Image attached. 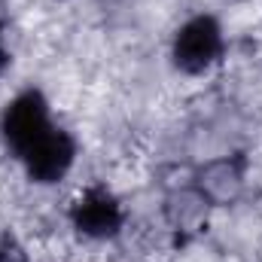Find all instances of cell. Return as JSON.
Returning a JSON list of instances; mask_svg holds the SVG:
<instances>
[{
    "label": "cell",
    "mask_w": 262,
    "mask_h": 262,
    "mask_svg": "<svg viewBox=\"0 0 262 262\" xmlns=\"http://www.w3.org/2000/svg\"><path fill=\"white\" fill-rule=\"evenodd\" d=\"M52 128L49 122V107L40 92H21L3 113V137L12 146V152L21 159L46 131Z\"/></svg>",
    "instance_id": "1"
},
{
    "label": "cell",
    "mask_w": 262,
    "mask_h": 262,
    "mask_svg": "<svg viewBox=\"0 0 262 262\" xmlns=\"http://www.w3.org/2000/svg\"><path fill=\"white\" fill-rule=\"evenodd\" d=\"M223 52V31L216 18L195 15L174 37V64L186 73H201L213 64Z\"/></svg>",
    "instance_id": "2"
},
{
    "label": "cell",
    "mask_w": 262,
    "mask_h": 262,
    "mask_svg": "<svg viewBox=\"0 0 262 262\" xmlns=\"http://www.w3.org/2000/svg\"><path fill=\"white\" fill-rule=\"evenodd\" d=\"M122 204L104 186H89L70 207V223L89 238H113L122 229Z\"/></svg>",
    "instance_id": "3"
},
{
    "label": "cell",
    "mask_w": 262,
    "mask_h": 262,
    "mask_svg": "<svg viewBox=\"0 0 262 262\" xmlns=\"http://www.w3.org/2000/svg\"><path fill=\"white\" fill-rule=\"evenodd\" d=\"M73 156H76L73 137L61 128H49L21 156V162H25L31 180H37V183H55V180H61L70 171Z\"/></svg>",
    "instance_id": "4"
},
{
    "label": "cell",
    "mask_w": 262,
    "mask_h": 262,
    "mask_svg": "<svg viewBox=\"0 0 262 262\" xmlns=\"http://www.w3.org/2000/svg\"><path fill=\"white\" fill-rule=\"evenodd\" d=\"M0 262H28L21 244L9 235H0Z\"/></svg>",
    "instance_id": "5"
},
{
    "label": "cell",
    "mask_w": 262,
    "mask_h": 262,
    "mask_svg": "<svg viewBox=\"0 0 262 262\" xmlns=\"http://www.w3.org/2000/svg\"><path fill=\"white\" fill-rule=\"evenodd\" d=\"M0 31H3V6H0ZM9 67V52L3 49V40H0V73Z\"/></svg>",
    "instance_id": "6"
}]
</instances>
